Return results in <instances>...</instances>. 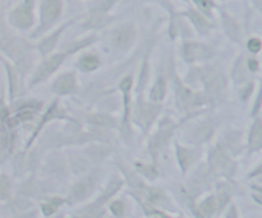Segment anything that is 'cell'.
<instances>
[{"instance_id": "1", "label": "cell", "mask_w": 262, "mask_h": 218, "mask_svg": "<svg viewBox=\"0 0 262 218\" xmlns=\"http://www.w3.org/2000/svg\"><path fill=\"white\" fill-rule=\"evenodd\" d=\"M12 21L19 28H28L32 25L34 17H32V8L31 4L26 1L23 5L17 8L12 14Z\"/></svg>"}, {"instance_id": "2", "label": "cell", "mask_w": 262, "mask_h": 218, "mask_svg": "<svg viewBox=\"0 0 262 218\" xmlns=\"http://www.w3.org/2000/svg\"><path fill=\"white\" fill-rule=\"evenodd\" d=\"M133 40H134V31H133L132 26L130 25H126L117 30L113 36L115 46L119 49H127L133 42Z\"/></svg>"}, {"instance_id": "3", "label": "cell", "mask_w": 262, "mask_h": 218, "mask_svg": "<svg viewBox=\"0 0 262 218\" xmlns=\"http://www.w3.org/2000/svg\"><path fill=\"white\" fill-rule=\"evenodd\" d=\"M62 1L60 0H46L43 5V21L44 23H51L60 14Z\"/></svg>"}, {"instance_id": "4", "label": "cell", "mask_w": 262, "mask_h": 218, "mask_svg": "<svg viewBox=\"0 0 262 218\" xmlns=\"http://www.w3.org/2000/svg\"><path fill=\"white\" fill-rule=\"evenodd\" d=\"M63 59H64V55L60 54V55L52 56V58H50L47 62L44 63V65L40 68V71H39V73H37L35 80H41V79H44V78H46L47 75H50L52 72L55 71L56 68H59V65L62 64Z\"/></svg>"}, {"instance_id": "5", "label": "cell", "mask_w": 262, "mask_h": 218, "mask_svg": "<svg viewBox=\"0 0 262 218\" xmlns=\"http://www.w3.org/2000/svg\"><path fill=\"white\" fill-rule=\"evenodd\" d=\"M74 84H76V82H74L73 74H65V75H63V77H60L56 80L54 91L58 93L72 92L74 88Z\"/></svg>"}, {"instance_id": "6", "label": "cell", "mask_w": 262, "mask_h": 218, "mask_svg": "<svg viewBox=\"0 0 262 218\" xmlns=\"http://www.w3.org/2000/svg\"><path fill=\"white\" fill-rule=\"evenodd\" d=\"M185 58L188 60H196V59H204L209 55L206 47L201 46V45H196V43H188L185 45L184 49Z\"/></svg>"}, {"instance_id": "7", "label": "cell", "mask_w": 262, "mask_h": 218, "mask_svg": "<svg viewBox=\"0 0 262 218\" xmlns=\"http://www.w3.org/2000/svg\"><path fill=\"white\" fill-rule=\"evenodd\" d=\"M91 190H92V182L91 180H84V182H81L80 184L74 186L73 197L76 199H84Z\"/></svg>"}, {"instance_id": "8", "label": "cell", "mask_w": 262, "mask_h": 218, "mask_svg": "<svg viewBox=\"0 0 262 218\" xmlns=\"http://www.w3.org/2000/svg\"><path fill=\"white\" fill-rule=\"evenodd\" d=\"M4 46H5L6 51L9 52L10 55L14 59H21L25 56V49H23V46H22L19 42H17V41H5Z\"/></svg>"}, {"instance_id": "9", "label": "cell", "mask_w": 262, "mask_h": 218, "mask_svg": "<svg viewBox=\"0 0 262 218\" xmlns=\"http://www.w3.org/2000/svg\"><path fill=\"white\" fill-rule=\"evenodd\" d=\"M87 121L93 125H100V126H108L114 124V120L111 117L106 116V115H92L87 119Z\"/></svg>"}, {"instance_id": "10", "label": "cell", "mask_w": 262, "mask_h": 218, "mask_svg": "<svg viewBox=\"0 0 262 218\" xmlns=\"http://www.w3.org/2000/svg\"><path fill=\"white\" fill-rule=\"evenodd\" d=\"M157 109L152 108V106H143L141 109V121L143 124H148L151 123V120L154 119V116L156 115Z\"/></svg>"}, {"instance_id": "11", "label": "cell", "mask_w": 262, "mask_h": 218, "mask_svg": "<svg viewBox=\"0 0 262 218\" xmlns=\"http://www.w3.org/2000/svg\"><path fill=\"white\" fill-rule=\"evenodd\" d=\"M99 59L93 55L85 56V58L81 60V65H82V68L86 69V71H93V69L99 67Z\"/></svg>"}, {"instance_id": "12", "label": "cell", "mask_w": 262, "mask_h": 218, "mask_svg": "<svg viewBox=\"0 0 262 218\" xmlns=\"http://www.w3.org/2000/svg\"><path fill=\"white\" fill-rule=\"evenodd\" d=\"M261 138H262V130H261V124L260 121H257L255 124L252 129V137H251V142L255 147H259L261 145Z\"/></svg>"}, {"instance_id": "13", "label": "cell", "mask_w": 262, "mask_h": 218, "mask_svg": "<svg viewBox=\"0 0 262 218\" xmlns=\"http://www.w3.org/2000/svg\"><path fill=\"white\" fill-rule=\"evenodd\" d=\"M164 95H165V83H164L163 79H160L157 82L156 86H155V88L152 89L151 97L154 100H156V101H159V100L163 99Z\"/></svg>"}, {"instance_id": "14", "label": "cell", "mask_w": 262, "mask_h": 218, "mask_svg": "<svg viewBox=\"0 0 262 218\" xmlns=\"http://www.w3.org/2000/svg\"><path fill=\"white\" fill-rule=\"evenodd\" d=\"M201 208H202V211H204V213L206 216L213 215L214 211H215V200H214L213 198H209V199L202 203Z\"/></svg>"}, {"instance_id": "15", "label": "cell", "mask_w": 262, "mask_h": 218, "mask_svg": "<svg viewBox=\"0 0 262 218\" xmlns=\"http://www.w3.org/2000/svg\"><path fill=\"white\" fill-rule=\"evenodd\" d=\"M9 195V182L4 176L0 175V198H6Z\"/></svg>"}, {"instance_id": "16", "label": "cell", "mask_w": 262, "mask_h": 218, "mask_svg": "<svg viewBox=\"0 0 262 218\" xmlns=\"http://www.w3.org/2000/svg\"><path fill=\"white\" fill-rule=\"evenodd\" d=\"M58 36H59V34H55L54 36L51 37V38H49V40L45 41V42H44L43 45H41V47H40L41 51H43V52L50 51V50H51L52 47H54V45H55V41H56V38H58Z\"/></svg>"}, {"instance_id": "17", "label": "cell", "mask_w": 262, "mask_h": 218, "mask_svg": "<svg viewBox=\"0 0 262 218\" xmlns=\"http://www.w3.org/2000/svg\"><path fill=\"white\" fill-rule=\"evenodd\" d=\"M59 203H60V200H52V202L47 203V204H45V206L43 207V211L44 213L46 216L51 215V213H54L56 211V208H58Z\"/></svg>"}, {"instance_id": "18", "label": "cell", "mask_w": 262, "mask_h": 218, "mask_svg": "<svg viewBox=\"0 0 262 218\" xmlns=\"http://www.w3.org/2000/svg\"><path fill=\"white\" fill-rule=\"evenodd\" d=\"M179 160H180V163L183 165V169H187V167H188V163L191 162L189 152H187L185 149H179Z\"/></svg>"}, {"instance_id": "19", "label": "cell", "mask_w": 262, "mask_h": 218, "mask_svg": "<svg viewBox=\"0 0 262 218\" xmlns=\"http://www.w3.org/2000/svg\"><path fill=\"white\" fill-rule=\"evenodd\" d=\"M189 16L192 17V19H193V22L196 23V26H197V27H200V28L206 27V21H205V19L202 18L200 14H197L196 12H191L189 13Z\"/></svg>"}, {"instance_id": "20", "label": "cell", "mask_w": 262, "mask_h": 218, "mask_svg": "<svg viewBox=\"0 0 262 218\" xmlns=\"http://www.w3.org/2000/svg\"><path fill=\"white\" fill-rule=\"evenodd\" d=\"M248 47L252 52H259L261 49V41L259 38H252V40L248 42Z\"/></svg>"}, {"instance_id": "21", "label": "cell", "mask_w": 262, "mask_h": 218, "mask_svg": "<svg viewBox=\"0 0 262 218\" xmlns=\"http://www.w3.org/2000/svg\"><path fill=\"white\" fill-rule=\"evenodd\" d=\"M111 211L115 216H121L124 211V206L122 202H115L113 206H111Z\"/></svg>"}, {"instance_id": "22", "label": "cell", "mask_w": 262, "mask_h": 218, "mask_svg": "<svg viewBox=\"0 0 262 218\" xmlns=\"http://www.w3.org/2000/svg\"><path fill=\"white\" fill-rule=\"evenodd\" d=\"M6 145V133L4 128L0 125V147H5Z\"/></svg>"}, {"instance_id": "23", "label": "cell", "mask_w": 262, "mask_h": 218, "mask_svg": "<svg viewBox=\"0 0 262 218\" xmlns=\"http://www.w3.org/2000/svg\"><path fill=\"white\" fill-rule=\"evenodd\" d=\"M250 68H251V69H253V71H256V69H257V63L256 62H252V60H251V62H250Z\"/></svg>"}]
</instances>
